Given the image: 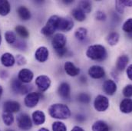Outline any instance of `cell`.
<instances>
[{
    "label": "cell",
    "instance_id": "cell-1",
    "mask_svg": "<svg viewBox=\"0 0 132 131\" xmlns=\"http://www.w3.org/2000/svg\"><path fill=\"white\" fill-rule=\"evenodd\" d=\"M48 112L50 117L58 120H67L71 114L69 107L64 103L52 104L48 107Z\"/></svg>",
    "mask_w": 132,
    "mask_h": 131
},
{
    "label": "cell",
    "instance_id": "cell-2",
    "mask_svg": "<svg viewBox=\"0 0 132 131\" xmlns=\"http://www.w3.org/2000/svg\"><path fill=\"white\" fill-rule=\"evenodd\" d=\"M86 56L91 60L102 62L106 59L108 52L104 46L101 45H92L88 48Z\"/></svg>",
    "mask_w": 132,
    "mask_h": 131
},
{
    "label": "cell",
    "instance_id": "cell-3",
    "mask_svg": "<svg viewBox=\"0 0 132 131\" xmlns=\"http://www.w3.org/2000/svg\"><path fill=\"white\" fill-rule=\"evenodd\" d=\"M58 15H52L47 21L45 26L41 29V33L45 36H52L57 30Z\"/></svg>",
    "mask_w": 132,
    "mask_h": 131
},
{
    "label": "cell",
    "instance_id": "cell-4",
    "mask_svg": "<svg viewBox=\"0 0 132 131\" xmlns=\"http://www.w3.org/2000/svg\"><path fill=\"white\" fill-rule=\"evenodd\" d=\"M74 27V22L68 17H59L57 21V30L62 32H69Z\"/></svg>",
    "mask_w": 132,
    "mask_h": 131
},
{
    "label": "cell",
    "instance_id": "cell-5",
    "mask_svg": "<svg viewBox=\"0 0 132 131\" xmlns=\"http://www.w3.org/2000/svg\"><path fill=\"white\" fill-rule=\"evenodd\" d=\"M18 127L22 130H29L32 127V121L30 117L26 113H21L17 117Z\"/></svg>",
    "mask_w": 132,
    "mask_h": 131
},
{
    "label": "cell",
    "instance_id": "cell-6",
    "mask_svg": "<svg viewBox=\"0 0 132 131\" xmlns=\"http://www.w3.org/2000/svg\"><path fill=\"white\" fill-rule=\"evenodd\" d=\"M109 100L104 95H98L94 100V107L98 112H104L109 107Z\"/></svg>",
    "mask_w": 132,
    "mask_h": 131
},
{
    "label": "cell",
    "instance_id": "cell-7",
    "mask_svg": "<svg viewBox=\"0 0 132 131\" xmlns=\"http://www.w3.org/2000/svg\"><path fill=\"white\" fill-rule=\"evenodd\" d=\"M67 38L62 33H56L52 39V45L55 51L65 48Z\"/></svg>",
    "mask_w": 132,
    "mask_h": 131
},
{
    "label": "cell",
    "instance_id": "cell-8",
    "mask_svg": "<svg viewBox=\"0 0 132 131\" xmlns=\"http://www.w3.org/2000/svg\"><path fill=\"white\" fill-rule=\"evenodd\" d=\"M52 81L47 75H39L35 78V84L41 91H47L51 86Z\"/></svg>",
    "mask_w": 132,
    "mask_h": 131
},
{
    "label": "cell",
    "instance_id": "cell-9",
    "mask_svg": "<svg viewBox=\"0 0 132 131\" xmlns=\"http://www.w3.org/2000/svg\"><path fill=\"white\" fill-rule=\"evenodd\" d=\"M41 98V94L38 92H30L28 94L24 100V103L27 107L33 108L38 103Z\"/></svg>",
    "mask_w": 132,
    "mask_h": 131
},
{
    "label": "cell",
    "instance_id": "cell-10",
    "mask_svg": "<svg viewBox=\"0 0 132 131\" xmlns=\"http://www.w3.org/2000/svg\"><path fill=\"white\" fill-rule=\"evenodd\" d=\"M49 51L45 46H41L35 52V58L40 63H44L48 59Z\"/></svg>",
    "mask_w": 132,
    "mask_h": 131
},
{
    "label": "cell",
    "instance_id": "cell-11",
    "mask_svg": "<svg viewBox=\"0 0 132 131\" xmlns=\"http://www.w3.org/2000/svg\"><path fill=\"white\" fill-rule=\"evenodd\" d=\"M34 78L33 72L27 68H23L19 71L18 74V79L22 82L23 84H29L30 83Z\"/></svg>",
    "mask_w": 132,
    "mask_h": 131
},
{
    "label": "cell",
    "instance_id": "cell-12",
    "mask_svg": "<svg viewBox=\"0 0 132 131\" xmlns=\"http://www.w3.org/2000/svg\"><path fill=\"white\" fill-rule=\"evenodd\" d=\"M88 74L93 79H101L105 76V71L101 66L92 65L88 69Z\"/></svg>",
    "mask_w": 132,
    "mask_h": 131
},
{
    "label": "cell",
    "instance_id": "cell-13",
    "mask_svg": "<svg viewBox=\"0 0 132 131\" xmlns=\"http://www.w3.org/2000/svg\"><path fill=\"white\" fill-rule=\"evenodd\" d=\"M58 94L62 100H69L71 97V87L68 83L62 82L58 88Z\"/></svg>",
    "mask_w": 132,
    "mask_h": 131
},
{
    "label": "cell",
    "instance_id": "cell-14",
    "mask_svg": "<svg viewBox=\"0 0 132 131\" xmlns=\"http://www.w3.org/2000/svg\"><path fill=\"white\" fill-rule=\"evenodd\" d=\"M118 87L113 80H106L103 84V91L109 96H113L117 91Z\"/></svg>",
    "mask_w": 132,
    "mask_h": 131
},
{
    "label": "cell",
    "instance_id": "cell-15",
    "mask_svg": "<svg viewBox=\"0 0 132 131\" xmlns=\"http://www.w3.org/2000/svg\"><path fill=\"white\" fill-rule=\"evenodd\" d=\"M20 108H21L20 103L17 101L8 100L5 101L3 104V110L12 113L19 112L20 110Z\"/></svg>",
    "mask_w": 132,
    "mask_h": 131
},
{
    "label": "cell",
    "instance_id": "cell-16",
    "mask_svg": "<svg viewBox=\"0 0 132 131\" xmlns=\"http://www.w3.org/2000/svg\"><path fill=\"white\" fill-rule=\"evenodd\" d=\"M66 74L71 77H76L80 74V68L76 67L71 62H67L64 65Z\"/></svg>",
    "mask_w": 132,
    "mask_h": 131
},
{
    "label": "cell",
    "instance_id": "cell-17",
    "mask_svg": "<svg viewBox=\"0 0 132 131\" xmlns=\"http://www.w3.org/2000/svg\"><path fill=\"white\" fill-rule=\"evenodd\" d=\"M1 63L4 67H12L15 63V58L9 52L4 53L2 56H1Z\"/></svg>",
    "mask_w": 132,
    "mask_h": 131
},
{
    "label": "cell",
    "instance_id": "cell-18",
    "mask_svg": "<svg viewBox=\"0 0 132 131\" xmlns=\"http://www.w3.org/2000/svg\"><path fill=\"white\" fill-rule=\"evenodd\" d=\"M33 123L37 125H42L45 122V114L42 110H35L32 113V115Z\"/></svg>",
    "mask_w": 132,
    "mask_h": 131
},
{
    "label": "cell",
    "instance_id": "cell-19",
    "mask_svg": "<svg viewBox=\"0 0 132 131\" xmlns=\"http://www.w3.org/2000/svg\"><path fill=\"white\" fill-rule=\"evenodd\" d=\"M119 109L123 113H130L132 112V99L126 98L122 100L120 103Z\"/></svg>",
    "mask_w": 132,
    "mask_h": 131
},
{
    "label": "cell",
    "instance_id": "cell-20",
    "mask_svg": "<svg viewBox=\"0 0 132 131\" xmlns=\"http://www.w3.org/2000/svg\"><path fill=\"white\" fill-rule=\"evenodd\" d=\"M17 14L23 21H28L31 19V12L26 6H19L17 8Z\"/></svg>",
    "mask_w": 132,
    "mask_h": 131
},
{
    "label": "cell",
    "instance_id": "cell-21",
    "mask_svg": "<svg viewBox=\"0 0 132 131\" xmlns=\"http://www.w3.org/2000/svg\"><path fill=\"white\" fill-rule=\"evenodd\" d=\"M128 62H129V58H128V55H121L117 59L116 68L118 71H124L127 67V65H128Z\"/></svg>",
    "mask_w": 132,
    "mask_h": 131
},
{
    "label": "cell",
    "instance_id": "cell-22",
    "mask_svg": "<svg viewBox=\"0 0 132 131\" xmlns=\"http://www.w3.org/2000/svg\"><path fill=\"white\" fill-rule=\"evenodd\" d=\"M92 131H110V127L105 121L97 120L92 124Z\"/></svg>",
    "mask_w": 132,
    "mask_h": 131
},
{
    "label": "cell",
    "instance_id": "cell-23",
    "mask_svg": "<svg viewBox=\"0 0 132 131\" xmlns=\"http://www.w3.org/2000/svg\"><path fill=\"white\" fill-rule=\"evenodd\" d=\"M24 84L22 82H21L19 79L14 78L11 82V88L14 93L15 94H22V89H23Z\"/></svg>",
    "mask_w": 132,
    "mask_h": 131
},
{
    "label": "cell",
    "instance_id": "cell-24",
    "mask_svg": "<svg viewBox=\"0 0 132 131\" xmlns=\"http://www.w3.org/2000/svg\"><path fill=\"white\" fill-rule=\"evenodd\" d=\"M120 40V35L118 32H113L109 33L107 37H106V41L108 44L111 46H114L116 45Z\"/></svg>",
    "mask_w": 132,
    "mask_h": 131
},
{
    "label": "cell",
    "instance_id": "cell-25",
    "mask_svg": "<svg viewBox=\"0 0 132 131\" xmlns=\"http://www.w3.org/2000/svg\"><path fill=\"white\" fill-rule=\"evenodd\" d=\"M11 11V5L9 1L0 0V15L5 16Z\"/></svg>",
    "mask_w": 132,
    "mask_h": 131
},
{
    "label": "cell",
    "instance_id": "cell-26",
    "mask_svg": "<svg viewBox=\"0 0 132 131\" xmlns=\"http://www.w3.org/2000/svg\"><path fill=\"white\" fill-rule=\"evenodd\" d=\"M72 16L75 20L78 22H83L86 19V14L79 7L75 8L72 10Z\"/></svg>",
    "mask_w": 132,
    "mask_h": 131
},
{
    "label": "cell",
    "instance_id": "cell-27",
    "mask_svg": "<svg viewBox=\"0 0 132 131\" xmlns=\"http://www.w3.org/2000/svg\"><path fill=\"white\" fill-rule=\"evenodd\" d=\"M2 121L6 126H11L13 122H14V116L13 113H9V112H5L3 111L2 115Z\"/></svg>",
    "mask_w": 132,
    "mask_h": 131
},
{
    "label": "cell",
    "instance_id": "cell-28",
    "mask_svg": "<svg viewBox=\"0 0 132 131\" xmlns=\"http://www.w3.org/2000/svg\"><path fill=\"white\" fill-rule=\"evenodd\" d=\"M88 35V30L85 28L81 27L76 29L75 32V36L78 41H84Z\"/></svg>",
    "mask_w": 132,
    "mask_h": 131
},
{
    "label": "cell",
    "instance_id": "cell-29",
    "mask_svg": "<svg viewBox=\"0 0 132 131\" xmlns=\"http://www.w3.org/2000/svg\"><path fill=\"white\" fill-rule=\"evenodd\" d=\"M16 33L22 38H27L29 36V32L28 29L22 25H17L15 29Z\"/></svg>",
    "mask_w": 132,
    "mask_h": 131
},
{
    "label": "cell",
    "instance_id": "cell-30",
    "mask_svg": "<svg viewBox=\"0 0 132 131\" xmlns=\"http://www.w3.org/2000/svg\"><path fill=\"white\" fill-rule=\"evenodd\" d=\"M79 8L85 14H88L92 12V3L89 1H81L79 2Z\"/></svg>",
    "mask_w": 132,
    "mask_h": 131
},
{
    "label": "cell",
    "instance_id": "cell-31",
    "mask_svg": "<svg viewBox=\"0 0 132 131\" xmlns=\"http://www.w3.org/2000/svg\"><path fill=\"white\" fill-rule=\"evenodd\" d=\"M5 41L10 45H13L16 42V34L12 31H7L5 33Z\"/></svg>",
    "mask_w": 132,
    "mask_h": 131
},
{
    "label": "cell",
    "instance_id": "cell-32",
    "mask_svg": "<svg viewBox=\"0 0 132 131\" xmlns=\"http://www.w3.org/2000/svg\"><path fill=\"white\" fill-rule=\"evenodd\" d=\"M52 131H67L66 125L62 121H55L52 125Z\"/></svg>",
    "mask_w": 132,
    "mask_h": 131
},
{
    "label": "cell",
    "instance_id": "cell-33",
    "mask_svg": "<svg viewBox=\"0 0 132 131\" xmlns=\"http://www.w3.org/2000/svg\"><path fill=\"white\" fill-rule=\"evenodd\" d=\"M77 99L80 103L87 104V103H89L91 101V96L86 93H81L78 95Z\"/></svg>",
    "mask_w": 132,
    "mask_h": 131
},
{
    "label": "cell",
    "instance_id": "cell-34",
    "mask_svg": "<svg viewBox=\"0 0 132 131\" xmlns=\"http://www.w3.org/2000/svg\"><path fill=\"white\" fill-rule=\"evenodd\" d=\"M122 29L125 32L129 34H132V18L127 19L125 23L123 24Z\"/></svg>",
    "mask_w": 132,
    "mask_h": 131
},
{
    "label": "cell",
    "instance_id": "cell-35",
    "mask_svg": "<svg viewBox=\"0 0 132 131\" xmlns=\"http://www.w3.org/2000/svg\"><path fill=\"white\" fill-rule=\"evenodd\" d=\"M123 95L127 98H131L132 97V84H128L126 85L124 89H123Z\"/></svg>",
    "mask_w": 132,
    "mask_h": 131
},
{
    "label": "cell",
    "instance_id": "cell-36",
    "mask_svg": "<svg viewBox=\"0 0 132 131\" xmlns=\"http://www.w3.org/2000/svg\"><path fill=\"white\" fill-rule=\"evenodd\" d=\"M125 6L124 5L122 4V2L121 0H118L115 2V8L117 10V12L119 13V14H123L124 12H125Z\"/></svg>",
    "mask_w": 132,
    "mask_h": 131
},
{
    "label": "cell",
    "instance_id": "cell-37",
    "mask_svg": "<svg viewBox=\"0 0 132 131\" xmlns=\"http://www.w3.org/2000/svg\"><path fill=\"white\" fill-rule=\"evenodd\" d=\"M15 62H17L18 65H26L27 63V60L23 55H18L16 56V58H15Z\"/></svg>",
    "mask_w": 132,
    "mask_h": 131
},
{
    "label": "cell",
    "instance_id": "cell-38",
    "mask_svg": "<svg viewBox=\"0 0 132 131\" xmlns=\"http://www.w3.org/2000/svg\"><path fill=\"white\" fill-rule=\"evenodd\" d=\"M95 19L98 21H105L107 19V15L104 12L98 11L95 12Z\"/></svg>",
    "mask_w": 132,
    "mask_h": 131
},
{
    "label": "cell",
    "instance_id": "cell-39",
    "mask_svg": "<svg viewBox=\"0 0 132 131\" xmlns=\"http://www.w3.org/2000/svg\"><path fill=\"white\" fill-rule=\"evenodd\" d=\"M67 51H68L67 48H62V49L55 51L56 54H57L58 56H59V57H63V56H65L66 54H67Z\"/></svg>",
    "mask_w": 132,
    "mask_h": 131
},
{
    "label": "cell",
    "instance_id": "cell-40",
    "mask_svg": "<svg viewBox=\"0 0 132 131\" xmlns=\"http://www.w3.org/2000/svg\"><path fill=\"white\" fill-rule=\"evenodd\" d=\"M15 47H16L17 48H19V49L22 50V51H24V50L26 48V43H25V42L19 41V42L17 43V45H15Z\"/></svg>",
    "mask_w": 132,
    "mask_h": 131
},
{
    "label": "cell",
    "instance_id": "cell-41",
    "mask_svg": "<svg viewBox=\"0 0 132 131\" xmlns=\"http://www.w3.org/2000/svg\"><path fill=\"white\" fill-rule=\"evenodd\" d=\"M126 74H127V76L132 81V64L130 65L127 67V70H126Z\"/></svg>",
    "mask_w": 132,
    "mask_h": 131
},
{
    "label": "cell",
    "instance_id": "cell-42",
    "mask_svg": "<svg viewBox=\"0 0 132 131\" xmlns=\"http://www.w3.org/2000/svg\"><path fill=\"white\" fill-rule=\"evenodd\" d=\"M75 119H76V120H77L78 122L83 123V122L85 120L86 118H85V116H84V115H82V114H78V115L76 116Z\"/></svg>",
    "mask_w": 132,
    "mask_h": 131
},
{
    "label": "cell",
    "instance_id": "cell-43",
    "mask_svg": "<svg viewBox=\"0 0 132 131\" xmlns=\"http://www.w3.org/2000/svg\"><path fill=\"white\" fill-rule=\"evenodd\" d=\"M125 7H132V0H121Z\"/></svg>",
    "mask_w": 132,
    "mask_h": 131
},
{
    "label": "cell",
    "instance_id": "cell-44",
    "mask_svg": "<svg viewBox=\"0 0 132 131\" xmlns=\"http://www.w3.org/2000/svg\"><path fill=\"white\" fill-rule=\"evenodd\" d=\"M9 76V74L6 71H0V77L2 79H6Z\"/></svg>",
    "mask_w": 132,
    "mask_h": 131
},
{
    "label": "cell",
    "instance_id": "cell-45",
    "mask_svg": "<svg viewBox=\"0 0 132 131\" xmlns=\"http://www.w3.org/2000/svg\"><path fill=\"white\" fill-rule=\"evenodd\" d=\"M71 131H85L83 128H81V127L79 126H75Z\"/></svg>",
    "mask_w": 132,
    "mask_h": 131
},
{
    "label": "cell",
    "instance_id": "cell-46",
    "mask_svg": "<svg viewBox=\"0 0 132 131\" xmlns=\"http://www.w3.org/2000/svg\"><path fill=\"white\" fill-rule=\"evenodd\" d=\"M80 81H81V82H82V83H85V82H86V78H85V77H81L80 78Z\"/></svg>",
    "mask_w": 132,
    "mask_h": 131
},
{
    "label": "cell",
    "instance_id": "cell-47",
    "mask_svg": "<svg viewBox=\"0 0 132 131\" xmlns=\"http://www.w3.org/2000/svg\"><path fill=\"white\" fill-rule=\"evenodd\" d=\"M63 2L65 3V4H71V3H72L73 2V1L72 0H67V1H63Z\"/></svg>",
    "mask_w": 132,
    "mask_h": 131
},
{
    "label": "cell",
    "instance_id": "cell-48",
    "mask_svg": "<svg viewBox=\"0 0 132 131\" xmlns=\"http://www.w3.org/2000/svg\"><path fill=\"white\" fill-rule=\"evenodd\" d=\"M38 131H49V130H48V129L45 128V127H42V128H40Z\"/></svg>",
    "mask_w": 132,
    "mask_h": 131
},
{
    "label": "cell",
    "instance_id": "cell-49",
    "mask_svg": "<svg viewBox=\"0 0 132 131\" xmlns=\"http://www.w3.org/2000/svg\"><path fill=\"white\" fill-rule=\"evenodd\" d=\"M2 92H3V88H2V87L0 85V97H1L2 94Z\"/></svg>",
    "mask_w": 132,
    "mask_h": 131
},
{
    "label": "cell",
    "instance_id": "cell-50",
    "mask_svg": "<svg viewBox=\"0 0 132 131\" xmlns=\"http://www.w3.org/2000/svg\"><path fill=\"white\" fill-rule=\"evenodd\" d=\"M1 43H2V36H1V34H0V45H1Z\"/></svg>",
    "mask_w": 132,
    "mask_h": 131
},
{
    "label": "cell",
    "instance_id": "cell-51",
    "mask_svg": "<svg viewBox=\"0 0 132 131\" xmlns=\"http://www.w3.org/2000/svg\"><path fill=\"white\" fill-rule=\"evenodd\" d=\"M5 131H15V130H11V129H8V130H6Z\"/></svg>",
    "mask_w": 132,
    "mask_h": 131
}]
</instances>
